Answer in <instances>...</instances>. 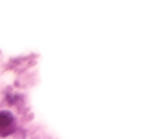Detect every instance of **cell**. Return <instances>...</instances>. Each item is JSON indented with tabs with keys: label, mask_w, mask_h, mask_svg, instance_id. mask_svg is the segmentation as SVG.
Here are the masks:
<instances>
[{
	"label": "cell",
	"mask_w": 150,
	"mask_h": 139,
	"mask_svg": "<svg viewBox=\"0 0 150 139\" xmlns=\"http://www.w3.org/2000/svg\"><path fill=\"white\" fill-rule=\"evenodd\" d=\"M12 125H13V116L7 111H1L0 113V133L6 135L7 128H12Z\"/></svg>",
	"instance_id": "6da1fadb"
}]
</instances>
